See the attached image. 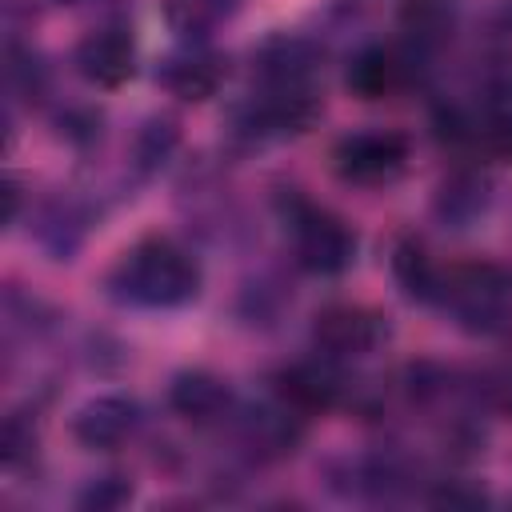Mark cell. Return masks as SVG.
I'll return each mask as SVG.
<instances>
[{"label": "cell", "mask_w": 512, "mask_h": 512, "mask_svg": "<svg viewBox=\"0 0 512 512\" xmlns=\"http://www.w3.org/2000/svg\"><path fill=\"white\" fill-rule=\"evenodd\" d=\"M200 264L172 236H144L108 272V296L132 308H184L200 296Z\"/></svg>", "instance_id": "6da1fadb"}, {"label": "cell", "mask_w": 512, "mask_h": 512, "mask_svg": "<svg viewBox=\"0 0 512 512\" xmlns=\"http://www.w3.org/2000/svg\"><path fill=\"white\" fill-rule=\"evenodd\" d=\"M440 308L472 336H492L512 320V268L476 260L444 272Z\"/></svg>", "instance_id": "7a4b0ae2"}, {"label": "cell", "mask_w": 512, "mask_h": 512, "mask_svg": "<svg viewBox=\"0 0 512 512\" xmlns=\"http://www.w3.org/2000/svg\"><path fill=\"white\" fill-rule=\"evenodd\" d=\"M280 220L292 240V256L312 276H340L356 264V232L348 220H340L328 208H316L300 192L280 196Z\"/></svg>", "instance_id": "3957f363"}, {"label": "cell", "mask_w": 512, "mask_h": 512, "mask_svg": "<svg viewBox=\"0 0 512 512\" xmlns=\"http://www.w3.org/2000/svg\"><path fill=\"white\" fill-rule=\"evenodd\" d=\"M316 116H320V96L312 88H264L260 96L232 108L228 132L240 144H268L308 132Z\"/></svg>", "instance_id": "277c9868"}, {"label": "cell", "mask_w": 512, "mask_h": 512, "mask_svg": "<svg viewBox=\"0 0 512 512\" xmlns=\"http://www.w3.org/2000/svg\"><path fill=\"white\" fill-rule=\"evenodd\" d=\"M332 168H336V176L344 184H360V188L392 184L408 168V136L404 132H392V128L352 132V136H344L336 144Z\"/></svg>", "instance_id": "5b68a950"}, {"label": "cell", "mask_w": 512, "mask_h": 512, "mask_svg": "<svg viewBox=\"0 0 512 512\" xmlns=\"http://www.w3.org/2000/svg\"><path fill=\"white\" fill-rule=\"evenodd\" d=\"M388 336V320L364 304H328L312 320V344L324 360L372 356Z\"/></svg>", "instance_id": "8992f818"}, {"label": "cell", "mask_w": 512, "mask_h": 512, "mask_svg": "<svg viewBox=\"0 0 512 512\" xmlns=\"http://www.w3.org/2000/svg\"><path fill=\"white\" fill-rule=\"evenodd\" d=\"M72 68L92 88H120L136 76V40L128 24H100L84 32L72 48Z\"/></svg>", "instance_id": "52a82bcc"}, {"label": "cell", "mask_w": 512, "mask_h": 512, "mask_svg": "<svg viewBox=\"0 0 512 512\" xmlns=\"http://www.w3.org/2000/svg\"><path fill=\"white\" fill-rule=\"evenodd\" d=\"M420 56L416 48H388V44H368L352 56L348 64V92L360 96V100H388V96H400L404 88L416 84L420 76Z\"/></svg>", "instance_id": "ba28073f"}, {"label": "cell", "mask_w": 512, "mask_h": 512, "mask_svg": "<svg viewBox=\"0 0 512 512\" xmlns=\"http://www.w3.org/2000/svg\"><path fill=\"white\" fill-rule=\"evenodd\" d=\"M324 48L300 32H272L252 48V72L264 88H312Z\"/></svg>", "instance_id": "9c48e42d"}, {"label": "cell", "mask_w": 512, "mask_h": 512, "mask_svg": "<svg viewBox=\"0 0 512 512\" xmlns=\"http://www.w3.org/2000/svg\"><path fill=\"white\" fill-rule=\"evenodd\" d=\"M144 412L132 396L124 392H104V396H92L84 400L72 420H68V432L80 448H92V452H112L120 444H128L140 428Z\"/></svg>", "instance_id": "30bf717a"}, {"label": "cell", "mask_w": 512, "mask_h": 512, "mask_svg": "<svg viewBox=\"0 0 512 512\" xmlns=\"http://www.w3.org/2000/svg\"><path fill=\"white\" fill-rule=\"evenodd\" d=\"M236 436L256 460H284L304 440V416L284 400L252 404L236 416Z\"/></svg>", "instance_id": "8fae6325"}, {"label": "cell", "mask_w": 512, "mask_h": 512, "mask_svg": "<svg viewBox=\"0 0 512 512\" xmlns=\"http://www.w3.org/2000/svg\"><path fill=\"white\" fill-rule=\"evenodd\" d=\"M224 76H228V60L204 44H184L156 64V84L176 100H208L220 92Z\"/></svg>", "instance_id": "7c38bea8"}, {"label": "cell", "mask_w": 512, "mask_h": 512, "mask_svg": "<svg viewBox=\"0 0 512 512\" xmlns=\"http://www.w3.org/2000/svg\"><path fill=\"white\" fill-rule=\"evenodd\" d=\"M492 208V180L488 172L464 164V168H452L440 184H436V196H432V216L452 228V232H464L472 224L484 220V212Z\"/></svg>", "instance_id": "4fadbf2b"}, {"label": "cell", "mask_w": 512, "mask_h": 512, "mask_svg": "<svg viewBox=\"0 0 512 512\" xmlns=\"http://www.w3.org/2000/svg\"><path fill=\"white\" fill-rule=\"evenodd\" d=\"M276 400H284L288 408H296L300 416H316L340 404V376L332 368V360H300L276 372Z\"/></svg>", "instance_id": "5bb4252c"}, {"label": "cell", "mask_w": 512, "mask_h": 512, "mask_svg": "<svg viewBox=\"0 0 512 512\" xmlns=\"http://www.w3.org/2000/svg\"><path fill=\"white\" fill-rule=\"evenodd\" d=\"M168 408L188 424H216L232 412V388L208 368H184L168 384Z\"/></svg>", "instance_id": "9a60e30c"}, {"label": "cell", "mask_w": 512, "mask_h": 512, "mask_svg": "<svg viewBox=\"0 0 512 512\" xmlns=\"http://www.w3.org/2000/svg\"><path fill=\"white\" fill-rule=\"evenodd\" d=\"M88 208L72 196H48L36 212H32V232H36V244L52 256V260H72L76 248L84 244V232H88Z\"/></svg>", "instance_id": "2e32d148"}, {"label": "cell", "mask_w": 512, "mask_h": 512, "mask_svg": "<svg viewBox=\"0 0 512 512\" xmlns=\"http://www.w3.org/2000/svg\"><path fill=\"white\" fill-rule=\"evenodd\" d=\"M460 24L456 0H396V28L404 32L408 48L436 52L452 40Z\"/></svg>", "instance_id": "e0dca14e"}, {"label": "cell", "mask_w": 512, "mask_h": 512, "mask_svg": "<svg viewBox=\"0 0 512 512\" xmlns=\"http://www.w3.org/2000/svg\"><path fill=\"white\" fill-rule=\"evenodd\" d=\"M392 276H396V284H400V292L408 300H416V304H440L444 268L428 256V248L416 236L396 240V248H392Z\"/></svg>", "instance_id": "ac0fdd59"}, {"label": "cell", "mask_w": 512, "mask_h": 512, "mask_svg": "<svg viewBox=\"0 0 512 512\" xmlns=\"http://www.w3.org/2000/svg\"><path fill=\"white\" fill-rule=\"evenodd\" d=\"M240 0H160L168 32H176L184 44H204L220 24L236 16Z\"/></svg>", "instance_id": "d6986e66"}, {"label": "cell", "mask_w": 512, "mask_h": 512, "mask_svg": "<svg viewBox=\"0 0 512 512\" xmlns=\"http://www.w3.org/2000/svg\"><path fill=\"white\" fill-rule=\"evenodd\" d=\"M176 144H180V120L168 116V112L148 116V120L132 132V168H136L140 176L160 172V168L172 160Z\"/></svg>", "instance_id": "ffe728a7"}, {"label": "cell", "mask_w": 512, "mask_h": 512, "mask_svg": "<svg viewBox=\"0 0 512 512\" xmlns=\"http://www.w3.org/2000/svg\"><path fill=\"white\" fill-rule=\"evenodd\" d=\"M8 88L12 96H40L48 88V68L32 48H8Z\"/></svg>", "instance_id": "44dd1931"}, {"label": "cell", "mask_w": 512, "mask_h": 512, "mask_svg": "<svg viewBox=\"0 0 512 512\" xmlns=\"http://www.w3.org/2000/svg\"><path fill=\"white\" fill-rule=\"evenodd\" d=\"M32 452H36V420H32V412H12L0 432L4 468H20L24 460H32Z\"/></svg>", "instance_id": "7402d4cb"}, {"label": "cell", "mask_w": 512, "mask_h": 512, "mask_svg": "<svg viewBox=\"0 0 512 512\" xmlns=\"http://www.w3.org/2000/svg\"><path fill=\"white\" fill-rule=\"evenodd\" d=\"M128 496H132V484H128V476H116V472H108V476H96V480H88V488L76 496V504H80V508H88V512H112V508H120Z\"/></svg>", "instance_id": "603a6c76"}, {"label": "cell", "mask_w": 512, "mask_h": 512, "mask_svg": "<svg viewBox=\"0 0 512 512\" xmlns=\"http://www.w3.org/2000/svg\"><path fill=\"white\" fill-rule=\"evenodd\" d=\"M56 128H60V136H64L68 144L84 148V144H92V140L100 136V112H92V108H84V104H72V108H64V112L56 116Z\"/></svg>", "instance_id": "cb8c5ba5"}, {"label": "cell", "mask_w": 512, "mask_h": 512, "mask_svg": "<svg viewBox=\"0 0 512 512\" xmlns=\"http://www.w3.org/2000/svg\"><path fill=\"white\" fill-rule=\"evenodd\" d=\"M280 300H284L280 284H264V280H256V284H248V288L240 292V312H244L252 324H256V320H272L276 308H280Z\"/></svg>", "instance_id": "d4e9b609"}, {"label": "cell", "mask_w": 512, "mask_h": 512, "mask_svg": "<svg viewBox=\"0 0 512 512\" xmlns=\"http://www.w3.org/2000/svg\"><path fill=\"white\" fill-rule=\"evenodd\" d=\"M492 36H496L500 44H512V0L492 12Z\"/></svg>", "instance_id": "484cf974"}, {"label": "cell", "mask_w": 512, "mask_h": 512, "mask_svg": "<svg viewBox=\"0 0 512 512\" xmlns=\"http://www.w3.org/2000/svg\"><path fill=\"white\" fill-rule=\"evenodd\" d=\"M20 220V184L8 176L4 180V224H16Z\"/></svg>", "instance_id": "4316f807"}, {"label": "cell", "mask_w": 512, "mask_h": 512, "mask_svg": "<svg viewBox=\"0 0 512 512\" xmlns=\"http://www.w3.org/2000/svg\"><path fill=\"white\" fill-rule=\"evenodd\" d=\"M52 4H84V0H52Z\"/></svg>", "instance_id": "83f0119b"}]
</instances>
